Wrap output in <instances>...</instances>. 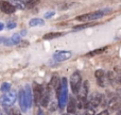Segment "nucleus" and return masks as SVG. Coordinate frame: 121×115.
I'll return each instance as SVG.
<instances>
[{
    "label": "nucleus",
    "mask_w": 121,
    "mask_h": 115,
    "mask_svg": "<svg viewBox=\"0 0 121 115\" xmlns=\"http://www.w3.org/2000/svg\"><path fill=\"white\" fill-rule=\"evenodd\" d=\"M67 101H68V88H67V79L66 78H62L60 79V90L57 95V103L60 109L66 106Z\"/></svg>",
    "instance_id": "nucleus-1"
},
{
    "label": "nucleus",
    "mask_w": 121,
    "mask_h": 115,
    "mask_svg": "<svg viewBox=\"0 0 121 115\" xmlns=\"http://www.w3.org/2000/svg\"><path fill=\"white\" fill-rule=\"evenodd\" d=\"M87 101L92 108H97L99 106H105L106 101H105V97L100 93H92L89 95V97L87 96Z\"/></svg>",
    "instance_id": "nucleus-2"
},
{
    "label": "nucleus",
    "mask_w": 121,
    "mask_h": 115,
    "mask_svg": "<svg viewBox=\"0 0 121 115\" xmlns=\"http://www.w3.org/2000/svg\"><path fill=\"white\" fill-rule=\"evenodd\" d=\"M103 16H104L103 13L101 12V10H99V11H95V12H91V13H87V14L80 15V16H78L75 19H77L78 21H82V23H90V21L99 19Z\"/></svg>",
    "instance_id": "nucleus-3"
},
{
    "label": "nucleus",
    "mask_w": 121,
    "mask_h": 115,
    "mask_svg": "<svg viewBox=\"0 0 121 115\" xmlns=\"http://www.w3.org/2000/svg\"><path fill=\"white\" fill-rule=\"evenodd\" d=\"M82 85V76L80 74V71H74L72 74L70 78V86L71 90H72V93L75 95H78L80 91V87Z\"/></svg>",
    "instance_id": "nucleus-4"
},
{
    "label": "nucleus",
    "mask_w": 121,
    "mask_h": 115,
    "mask_svg": "<svg viewBox=\"0 0 121 115\" xmlns=\"http://www.w3.org/2000/svg\"><path fill=\"white\" fill-rule=\"evenodd\" d=\"M17 99V94L13 91V92H5V94H3L0 97V105H2L3 107H11L15 103Z\"/></svg>",
    "instance_id": "nucleus-5"
},
{
    "label": "nucleus",
    "mask_w": 121,
    "mask_h": 115,
    "mask_svg": "<svg viewBox=\"0 0 121 115\" xmlns=\"http://www.w3.org/2000/svg\"><path fill=\"white\" fill-rule=\"evenodd\" d=\"M95 77L97 79L98 85L101 86V87H104L105 84H106V75H105V71L103 69H98V70L95 71Z\"/></svg>",
    "instance_id": "nucleus-6"
},
{
    "label": "nucleus",
    "mask_w": 121,
    "mask_h": 115,
    "mask_svg": "<svg viewBox=\"0 0 121 115\" xmlns=\"http://www.w3.org/2000/svg\"><path fill=\"white\" fill-rule=\"evenodd\" d=\"M71 55H72L71 51L63 50V51H57L56 53H54L53 58H54V60L57 61V62H62V61H66V60H68V59H70Z\"/></svg>",
    "instance_id": "nucleus-7"
},
{
    "label": "nucleus",
    "mask_w": 121,
    "mask_h": 115,
    "mask_svg": "<svg viewBox=\"0 0 121 115\" xmlns=\"http://www.w3.org/2000/svg\"><path fill=\"white\" fill-rule=\"evenodd\" d=\"M88 93H89V82L86 80L83 82V84L81 85L79 91V99H87Z\"/></svg>",
    "instance_id": "nucleus-8"
},
{
    "label": "nucleus",
    "mask_w": 121,
    "mask_h": 115,
    "mask_svg": "<svg viewBox=\"0 0 121 115\" xmlns=\"http://www.w3.org/2000/svg\"><path fill=\"white\" fill-rule=\"evenodd\" d=\"M43 85H38L37 83H33V94H34V102L36 106L39 105V100L42 97Z\"/></svg>",
    "instance_id": "nucleus-9"
},
{
    "label": "nucleus",
    "mask_w": 121,
    "mask_h": 115,
    "mask_svg": "<svg viewBox=\"0 0 121 115\" xmlns=\"http://www.w3.org/2000/svg\"><path fill=\"white\" fill-rule=\"evenodd\" d=\"M107 107L109 110H113V111H119L121 110V100L117 97H114L111 100L107 102Z\"/></svg>",
    "instance_id": "nucleus-10"
},
{
    "label": "nucleus",
    "mask_w": 121,
    "mask_h": 115,
    "mask_svg": "<svg viewBox=\"0 0 121 115\" xmlns=\"http://www.w3.org/2000/svg\"><path fill=\"white\" fill-rule=\"evenodd\" d=\"M0 9L5 14H12V13H14L16 11V8L13 6L9 1H2L1 4H0Z\"/></svg>",
    "instance_id": "nucleus-11"
},
{
    "label": "nucleus",
    "mask_w": 121,
    "mask_h": 115,
    "mask_svg": "<svg viewBox=\"0 0 121 115\" xmlns=\"http://www.w3.org/2000/svg\"><path fill=\"white\" fill-rule=\"evenodd\" d=\"M25 91V97H26V105H27V108L30 109L32 107V91H31V87H30L29 84L25 86L23 88Z\"/></svg>",
    "instance_id": "nucleus-12"
},
{
    "label": "nucleus",
    "mask_w": 121,
    "mask_h": 115,
    "mask_svg": "<svg viewBox=\"0 0 121 115\" xmlns=\"http://www.w3.org/2000/svg\"><path fill=\"white\" fill-rule=\"evenodd\" d=\"M67 112H68L69 114H73L75 113V111H77V100H75L73 97H70L69 98V100L67 101Z\"/></svg>",
    "instance_id": "nucleus-13"
},
{
    "label": "nucleus",
    "mask_w": 121,
    "mask_h": 115,
    "mask_svg": "<svg viewBox=\"0 0 121 115\" xmlns=\"http://www.w3.org/2000/svg\"><path fill=\"white\" fill-rule=\"evenodd\" d=\"M18 99H19V106H20L21 111L26 112L28 110V108H27V105H26V97H25V91H23V88H21L19 91Z\"/></svg>",
    "instance_id": "nucleus-14"
},
{
    "label": "nucleus",
    "mask_w": 121,
    "mask_h": 115,
    "mask_svg": "<svg viewBox=\"0 0 121 115\" xmlns=\"http://www.w3.org/2000/svg\"><path fill=\"white\" fill-rule=\"evenodd\" d=\"M9 2L13 6H15L16 9H19V10H25L26 9V4L22 0H9Z\"/></svg>",
    "instance_id": "nucleus-15"
},
{
    "label": "nucleus",
    "mask_w": 121,
    "mask_h": 115,
    "mask_svg": "<svg viewBox=\"0 0 121 115\" xmlns=\"http://www.w3.org/2000/svg\"><path fill=\"white\" fill-rule=\"evenodd\" d=\"M62 35H64V33H62V32H50V33L45 34V35L43 36V38L49 41V40H53V38H57Z\"/></svg>",
    "instance_id": "nucleus-16"
},
{
    "label": "nucleus",
    "mask_w": 121,
    "mask_h": 115,
    "mask_svg": "<svg viewBox=\"0 0 121 115\" xmlns=\"http://www.w3.org/2000/svg\"><path fill=\"white\" fill-rule=\"evenodd\" d=\"M30 27H36V26H44L45 20L42 18H33L29 21Z\"/></svg>",
    "instance_id": "nucleus-17"
},
{
    "label": "nucleus",
    "mask_w": 121,
    "mask_h": 115,
    "mask_svg": "<svg viewBox=\"0 0 121 115\" xmlns=\"http://www.w3.org/2000/svg\"><path fill=\"white\" fill-rule=\"evenodd\" d=\"M11 42L13 45H17L20 43V34L19 33H15L13 34V36L11 37Z\"/></svg>",
    "instance_id": "nucleus-18"
},
{
    "label": "nucleus",
    "mask_w": 121,
    "mask_h": 115,
    "mask_svg": "<svg viewBox=\"0 0 121 115\" xmlns=\"http://www.w3.org/2000/svg\"><path fill=\"white\" fill-rule=\"evenodd\" d=\"M106 78H107V80H108L111 83H115L116 82V75H115L114 71H108V73H107Z\"/></svg>",
    "instance_id": "nucleus-19"
},
{
    "label": "nucleus",
    "mask_w": 121,
    "mask_h": 115,
    "mask_svg": "<svg viewBox=\"0 0 121 115\" xmlns=\"http://www.w3.org/2000/svg\"><path fill=\"white\" fill-rule=\"evenodd\" d=\"M25 4L26 6H28V8H32V6H34L35 4H37L38 2H39V0H25Z\"/></svg>",
    "instance_id": "nucleus-20"
},
{
    "label": "nucleus",
    "mask_w": 121,
    "mask_h": 115,
    "mask_svg": "<svg viewBox=\"0 0 121 115\" xmlns=\"http://www.w3.org/2000/svg\"><path fill=\"white\" fill-rule=\"evenodd\" d=\"M10 88H11V84L10 83H8V82H4L3 84L1 85V91L2 92H9L10 91Z\"/></svg>",
    "instance_id": "nucleus-21"
},
{
    "label": "nucleus",
    "mask_w": 121,
    "mask_h": 115,
    "mask_svg": "<svg viewBox=\"0 0 121 115\" xmlns=\"http://www.w3.org/2000/svg\"><path fill=\"white\" fill-rule=\"evenodd\" d=\"M95 26V23H89V25H82V26H77V27L73 28V30H82V29H85V28L88 27H92Z\"/></svg>",
    "instance_id": "nucleus-22"
},
{
    "label": "nucleus",
    "mask_w": 121,
    "mask_h": 115,
    "mask_svg": "<svg viewBox=\"0 0 121 115\" xmlns=\"http://www.w3.org/2000/svg\"><path fill=\"white\" fill-rule=\"evenodd\" d=\"M57 101H52V102L50 103V106H49V110H50L51 112H53V111H55L56 110V108H57Z\"/></svg>",
    "instance_id": "nucleus-23"
},
{
    "label": "nucleus",
    "mask_w": 121,
    "mask_h": 115,
    "mask_svg": "<svg viewBox=\"0 0 121 115\" xmlns=\"http://www.w3.org/2000/svg\"><path fill=\"white\" fill-rule=\"evenodd\" d=\"M106 48H101V49H97V50L92 51V52H88L86 55H99V53H101L103 50H105Z\"/></svg>",
    "instance_id": "nucleus-24"
},
{
    "label": "nucleus",
    "mask_w": 121,
    "mask_h": 115,
    "mask_svg": "<svg viewBox=\"0 0 121 115\" xmlns=\"http://www.w3.org/2000/svg\"><path fill=\"white\" fill-rule=\"evenodd\" d=\"M16 23H9L8 25H6V28H8V29H14V28H16Z\"/></svg>",
    "instance_id": "nucleus-25"
},
{
    "label": "nucleus",
    "mask_w": 121,
    "mask_h": 115,
    "mask_svg": "<svg viewBox=\"0 0 121 115\" xmlns=\"http://www.w3.org/2000/svg\"><path fill=\"white\" fill-rule=\"evenodd\" d=\"M53 15H54V12L53 11H51V12H47V13H45V18H50V17H52Z\"/></svg>",
    "instance_id": "nucleus-26"
},
{
    "label": "nucleus",
    "mask_w": 121,
    "mask_h": 115,
    "mask_svg": "<svg viewBox=\"0 0 121 115\" xmlns=\"http://www.w3.org/2000/svg\"><path fill=\"white\" fill-rule=\"evenodd\" d=\"M115 75H116V82L121 84V74H116L115 73Z\"/></svg>",
    "instance_id": "nucleus-27"
},
{
    "label": "nucleus",
    "mask_w": 121,
    "mask_h": 115,
    "mask_svg": "<svg viewBox=\"0 0 121 115\" xmlns=\"http://www.w3.org/2000/svg\"><path fill=\"white\" fill-rule=\"evenodd\" d=\"M101 12L103 13V15H105V14H108V13H111L112 10H111V9H103V10H101Z\"/></svg>",
    "instance_id": "nucleus-28"
},
{
    "label": "nucleus",
    "mask_w": 121,
    "mask_h": 115,
    "mask_svg": "<svg viewBox=\"0 0 121 115\" xmlns=\"http://www.w3.org/2000/svg\"><path fill=\"white\" fill-rule=\"evenodd\" d=\"M19 34H20V36H25L26 34H27V31H26V30H22V31H21Z\"/></svg>",
    "instance_id": "nucleus-29"
},
{
    "label": "nucleus",
    "mask_w": 121,
    "mask_h": 115,
    "mask_svg": "<svg viewBox=\"0 0 121 115\" xmlns=\"http://www.w3.org/2000/svg\"><path fill=\"white\" fill-rule=\"evenodd\" d=\"M117 93H118V97H119V99H120V100H121V88H120V90H118L117 91Z\"/></svg>",
    "instance_id": "nucleus-30"
},
{
    "label": "nucleus",
    "mask_w": 121,
    "mask_h": 115,
    "mask_svg": "<svg viewBox=\"0 0 121 115\" xmlns=\"http://www.w3.org/2000/svg\"><path fill=\"white\" fill-rule=\"evenodd\" d=\"M100 114L101 115H105V114H108V111H107V110H105V111H102V112H100Z\"/></svg>",
    "instance_id": "nucleus-31"
},
{
    "label": "nucleus",
    "mask_w": 121,
    "mask_h": 115,
    "mask_svg": "<svg viewBox=\"0 0 121 115\" xmlns=\"http://www.w3.org/2000/svg\"><path fill=\"white\" fill-rule=\"evenodd\" d=\"M3 28H4V25H3L2 23H0V31H1V30L3 29Z\"/></svg>",
    "instance_id": "nucleus-32"
},
{
    "label": "nucleus",
    "mask_w": 121,
    "mask_h": 115,
    "mask_svg": "<svg viewBox=\"0 0 121 115\" xmlns=\"http://www.w3.org/2000/svg\"><path fill=\"white\" fill-rule=\"evenodd\" d=\"M4 41V37H2V36H0V44H1L2 42Z\"/></svg>",
    "instance_id": "nucleus-33"
},
{
    "label": "nucleus",
    "mask_w": 121,
    "mask_h": 115,
    "mask_svg": "<svg viewBox=\"0 0 121 115\" xmlns=\"http://www.w3.org/2000/svg\"><path fill=\"white\" fill-rule=\"evenodd\" d=\"M119 114H121V111H120V112H119Z\"/></svg>",
    "instance_id": "nucleus-34"
}]
</instances>
